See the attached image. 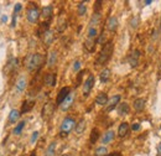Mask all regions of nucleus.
I'll list each match as a JSON object with an SVG mask.
<instances>
[{"label":"nucleus","mask_w":161,"mask_h":156,"mask_svg":"<svg viewBox=\"0 0 161 156\" xmlns=\"http://www.w3.org/2000/svg\"><path fill=\"white\" fill-rule=\"evenodd\" d=\"M160 29H161V21H160Z\"/></svg>","instance_id":"nucleus-49"},{"label":"nucleus","mask_w":161,"mask_h":156,"mask_svg":"<svg viewBox=\"0 0 161 156\" xmlns=\"http://www.w3.org/2000/svg\"><path fill=\"white\" fill-rule=\"evenodd\" d=\"M130 112V106L128 103H122L119 104V106H118V114H119L120 117H124V115H128Z\"/></svg>","instance_id":"nucleus-19"},{"label":"nucleus","mask_w":161,"mask_h":156,"mask_svg":"<svg viewBox=\"0 0 161 156\" xmlns=\"http://www.w3.org/2000/svg\"><path fill=\"white\" fill-rule=\"evenodd\" d=\"M57 58H58V53L57 51H51L48 57H47V67L52 68L53 66L57 63Z\"/></svg>","instance_id":"nucleus-15"},{"label":"nucleus","mask_w":161,"mask_h":156,"mask_svg":"<svg viewBox=\"0 0 161 156\" xmlns=\"http://www.w3.org/2000/svg\"><path fill=\"white\" fill-rule=\"evenodd\" d=\"M25 124H26V121H25V120L20 121L19 124L14 128V131H13V133H14L15 135H20V134H21V131H22V129L25 128Z\"/></svg>","instance_id":"nucleus-31"},{"label":"nucleus","mask_w":161,"mask_h":156,"mask_svg":"<svg viewBox=\"0 0 161 156\" xmlns=\"http://www.w3.org/2000/svg\"><path fill=\"white\" fill-rule=\"evenodd\" d=\"M100 14L99 13H94L93 14V16H92V19H91V21H89V25H91V27H96L97 25H99V22H100Z\"/></svg>","instance_id":"nucleus-27"},{"label":"nucleus","mask_w":161,"mask_h":156,"mask_svg":"<svg viewBox=\"0 0 161 156\" xmlns=\"http://www.w3.org/2000/svg\"><path fill=\"white\" fill-rule=\"evenodd\" d=\"M98 139H99V130H98L97 128L92 129V131H91V138H89L91 144H96Z\"/></svg>","instance_id":"nucleus-28"},{"label":"nucleus","mask_w":161,"mask_h":156,"mask_svg":"<svg viewBox=\"0 0 161 156\" xmlns=\"http://www.w3.org/2000/svg\"><path fill=\"white\" fill-rule=\"evenodd\" d=\"M113 50H114L113 42H112V41H108V42L103 46V48H102V51L99 52L98 58H97V61H96V64H97V66L105 64V63L109 61V58L112 57Z\"/></svg>","instance_id":"nucleus-2"},{"label":"nucleus","mask_w":161,"mask_h":156,"mask_svg":"<svg viewBox=\"0 0 161 156\" xmlns=\"http://www.w3.org/2000/svg\"><path fill=\"white\" fill-rule=\"evenodd\" d=\"M152 38H157V31H156V30L152 32Z\"/></svg>","instance_id":"nucleus-46"},{"label":"nucleus","mask_w":161,"mask_h":156,"mask_svg":"<svg viewBox=\"0 0 161 156\" xmlns=\"http://www.w3.org/2000/svg\"><path fill=\"white\" fill-rule=\"evenodd\" d=\"M86 126H87V123H86V120L84 119H81L77 124H76V128H74V130H76V134H78V135H82L83 134V131L86 130Z\"/></svg>","instance_id":"nucleus-20"},{"label":"nucleus","mask_w":161,"mask_h":156,"mask_svg":"<svg viewBox=\"0 0 161 156\" xmlns=\"http://www.w3.org/2000/svg\"><path fill=\"white\" fill-rule=\"evenodd\" d=\"M108 155V149L105 146H99L96 149V156H107Z\"/></svg>","instance_id":"nucleus-32"},{"label":"nucleus","mask_w":161,"mask_h":156,"mask_svg":"<svg viewBox=\"0 0 161 156\" xmlns=\"http://www.w3.org/2000/svg\"><path fill=\"white\" fill-rule=\"evenodd\" d=\"M22 9V5L20 4V3H18V4H15V9H14V14H18L20 10Z\"/></svg>","instance_id":"nucleus-40"},{"label":"nucleus","mask_w":161,"mask_h":156,"mask_svg":"<svg viewBox=\"0 0 161 156\" xmlns=\"http://www.w3.org/2000/svg\"><path fill=\"white\" fill-rule=\"evenodd\" d=\"M53 15V6L52 5H47V6H44L41 10V16L44 19H51V16Z\"/></svg>","instance_id":"nucleus-16"},{"label":"nucleus","mask_w":161,"mask_h":156,"mask_svg":"<svg viewBox=\"0 0 161 156\" xmlns=\"http://www.w3.org/2000/svg\"><path fill=\"white\" fill-rule=\"evenodd\" d=\"M84 48H86L88 52H94V50H96V41L91 40V38H87L86 41H84Z\"/></svg>","instance_id":"nucleus-24"},{"label":"nucleus","mask_w":161,"mask_h":156,"mask_svg":"<svg viewBox=\"0 0 161 156\" xmlns=\"http://www.w3.org/2000/svg\"><path fill=\"white\" fill-rule=\"evenodd\" d=\"M18 63H19V61L16 60V58H13V60H10L9 62H7L6 67H5V72L14 71V68H15V67H18Z\"/></svg>","instance_id":"nucleus-29"},{"label":"nucleus","mask_w":161,"mask_h":156,"mask_svg":"<svg viewBox=\"0 0 161 156\" xmlns=\"http://www.w3.org/2000/svg\"><path fill=\"white\" fill-rule=\"evenodd\" d=\"M97 44H99V45H103V46L107 44V36H105L104 32H102V34L99 35V37L97 38Z\"/></svg>","instance_id":"nucleus-36"},{"label":"nucleus","mask_w":161,"mask_h":156,"mask_svg":"<svg viewBox=\"0 0 161 156\" xmlns=\"http://www.w3.org/2000/svg\"><path fill=\"white\" fill-rule=\"evenodd\" d=\"M119 102H120V95L119 94H115V95H113L112 98H109V101H108V103H107V108H105V110L107 112H112L115 106L119 104Z\"/></svg>","instance_id":"nucleus-8"},{"label":"nucleus","mask_w":161,"mask_h":156,"mask_svg":"<svg viewBox=\"0 0 161 156\" xmlns=\"http://www.w3.org/2000/svg\"><path fill=\"white\" fill-rule=\"evenodd\" d=\"M111 69L109 68H104L103 71L100 72V75H99V79L102 83H107V82L109 81V78H111Z\"/></svg>","instance_id":"nucleus-23"},{"label":"nucleus","mask_w":161,"mask_h":156,"mask_svg":"<svg viewBox=\"0 0 161 156\" xmlns=\"http://www.w3.org/2000/svg\"><path fill=\"white\" fill-rule=\"evenodd\" d=\"M140 51L139 50H135V51H133L130 55H129V57H128V62H129V64L131 66V67H137V66L139 64V58H140Z\"/></svg>","instance_id":"nucleus-9"},{"label":"nucleus","mask_w":161,"mask_h":156,"mask_svg":"<svg viewBox=\"0 0 161 156\" xmlns=\"http://www.w3.org/2000/svg\"><path fill=\"white\" fill-rule=\"evenodd\" d=\"M100 4H102V1H97V3H96V5H94V10H96V13H99Z\"/></svg>","instance_id":"nucleus-42"},{"label":"nucleus","mask_w":161,"mask_h":156,"mask_svg":"<svg viewBox=\"0 0 161 156\" xmlns=\"http://www.w3.org/2000/svg\"><path fill=\"white\" fill-rule=\"evenodd\" d=\"M82 77H83V72L81 71V72L78 73V77H77V84H76V87H77V86H79V84H81V81H82Z\"/></svg>","instance_id":"nucleus-41"},{"label":"nucleus","mask_w":161,"mask_h":156,"mask_svg":"<svg viewBox=\"0 0 161 156\" xmlns=\"http://www.w3.org/2000/svg\"><path fill=\"white\" fill-rule=\"evenodd\" d=\"M55 112V104L53 103H46L41 110V117L44 119H50Z\"/></svg>","instance_id":"nucleus-5"},{"label":"nucleus","mask_w":161,"mask_h":156,"mask_svg":"<svg viewBox=\"0 0 161 156\" xmlns=\"http://www.w3.org/2000/svg\"><path fill=\"white\" fill-rule=\"evenodd\" d=\"M73 102H74V93H71L68 97L66 98V99L62 102V104L60 105V108H61V110L62 112H67L68 110L71 106H72V104H73Z\"/></svg>","instance_id":"nucleus-10"},{"label":"nucleus","mask_w":161,"mask_h":156,"mask_svg":"<svg viewBox=\"0 0 161 156\" xmlns=\"http://www.w3.org/2000/svg\"><path fill=\"white\" fill-rule=\"evenodd\" d=\"M41 16V11L39 10L37 6H32L27 10V14H26V18H27V21L31 22V24H36Z\"/></svg>","instance_id":"nucleus-4"},{"label":"nucleus","mask_w":161,"mask_h":156,"mask_svg":"<svg viewBox=\"0 0 161 156\" xmlns=\"http://www.w3.org/2000/svg\"><path fill=\"white\" fill-rule=\"evenodd\" d=\"M139 24H140L139 16H133V18L130 19V26H131V29H138L139 27Z\"/></svg>","instance_id":"nucleus-35"},{"label":"nucleus","mask_w":161,"mask_h":156,"mask_svg":"<svg viewBox=\"0 0 161 156\" xmlns=\"http://www.w3.org/2000/svg\"><path fill=\"white\" fill-rule=\"evenodd\" d=\"M31 156H36V154H35V152H32V154H31Z\"/></svg>","instance_id":"nucleus-48"},{"label":"nucleus","mask_w":161,"mask_h":156,"mask_svg":"<svg viewBox=\"0 0 161 156\" xmlns=\"http://www.w3.org/2000/svg\"><path fill=\"white\" fill-rule=\"evenodd\" d=\"M70 94H71V88H70V87H63V88H61V91L58 92L57 98H56V104L61 105L62 102H63Z\"/></svg>","instance_id":"nucleus-7"},{"label":"nucleus","mask_w":161,"mask_h":156,"mask_svg":"<svg viewBox=\"0 0 161 156\" xmlns=\"http://www.w3.org/2000/svg\"><path fill=\"white\" fill-rule=\"evenodd\" d=\"M20 115H21V112L16 110V109H13L10 112V114H9V118H7V119H9V123H16L19 120Z\"/></svg>","instance_id":"nucleus-26"},{"label":"nucleus","mask_w":161,"mask_h":156,"mask_svg":"<svg viewBox=\"0 0 161 156\" xmlns=\"http://www.w3.org/2000/svg\"><path fill=\"white\" fill-rule=\"evenodd\" d=\"M87 36H88V38H91V40H94V38L98 36V30H97L96 27H89V29H88V32H87Z\"/></svg>","instance_id":"nucleus-33"},{"label":"nucleus","mask_w":161,"mask_h":156,"mask_svg":"<svg viewBox=\"0 0 161 156\" xmlns=\"http://www.w3.org/2000/svg\"><path fill=\"white\" fill-rule=\"evenodd\" d=\"M45 83L48 87H55L56 86V75L55 73H47L45 76Z\"/></svg>","instance_id":"nucleus-21"},{"label":"nucleus","mask_w":161,"mask_h":156,"mask_svg":"<svg viewBox=\"0 0 161 156\" xmlns=\"http://www.w3.org/2000/svg\"><path fill=\"white\" fill-rule=\"evenodd\" d=\"M114 138H115V133H114V130H108L104 133L103 138H102V144H109V143H112L114 140Z\"/></svg>","instance_id":"nucleus-17"},{"label":"nucleus","mask_w":161,"mask_h":156,"mask_svg":"<svg viewBox=\"0 0 161 156\" xmlns=\"http://www.w3.org/2000/svg\"><path fill=\"white\" fill-rule=\"evenodd\" d=\"M39 136H40V133H39V131H37V130H36V131H33L32 135H31V139H30V144H35V143L37 141Z\"/></svg>","instance_id":"nucleus-37"},{"label":"nucleus","mask_w":161,"mask_h":156,"mask_svg":"<svg viewBox=\"0 0 161 156\" xmlns=\"http://www.w3.org/2000/svg\"><path fill=\"white\" fill-rule=\"evenodd\" d=\"M79 69H81V62L79 61H74V63H73V71L74 72H79Z\"/></svg>","instance_id":"nucleus-39"},{"label":"nucleus","mask_w":161,"mask_h":156,"mask_svg":"<svg viewBox=\"0 0 161 156\" xmlns=\"http://www.w3.org/2000/svg\"><path fill=\"white\" fill-rule=\"evenodd\" d=\"M94 81H96L94 76L89 75V77H88V78L86 79V82L83 83V94H84V97H87V95L91 93L93 86H94Z\"/></svg>","instance_id":"nucleus-6"},{"label":"nucleus","mask_w":161,"mask_h":156,"mask_svg":"<svg viewBox=\"0 0 161 156\" xmlns=\"http://www.w3.org/2000/svg\"><path fill=\"white\" fill-rule=\"evenodd\" d=\"M33 105H35V102H33V101H25V102L22 103L21 113H22V114H25V113L30 112V110L33 108Z\"/></svg>","instance_id":"nucleus-25"},{"label":"nucleus","mask_w":161,"mask_h":156,"mask_svg":"<svg viewBox=\"0 0 161 156\" xmlns=\"http://www.w3.org/2000/svg\"><path fill=\"white\" fill-rule=\"evenodd\" d=\"M15 25H16V14H14V16H13V22H11V26H13V27H15Z\"/></svg>","instance_id":"nucleus-43"},{"label":"nucleus","mask_w":161,"mask_h":156,"mask_svg":"<svg viewBox=\"0 0 161 156\" xmlns=\"http://www.w3.org/2000/svg\"><path fill=\"white\" fill-rule=\"evenodd\" d=\"M157 152H159V154L161 155V141H160V143L157 144Z\"/></svg>","instance_id":"nucleus-44"},{"label":"nucleus","mask_w":161,"mask_h":156,"mask_svg":"<svg viewBox=\"0 0 161 156\" xmlns=\"http://www.w3.org/2000/svg\"><path fill=\"white\" fill-rule=\"evenodd\" d=\"M107 29L112 32L118 29V19L115 16H111V18L107 20Z\"/></svg>","instance_id":"nucleus-18"},{"label":"nucleus","mask_w":161,"mask_h":156,"mask_svg":"<svg viewBox=\"0 0 161 156\" xmlns=\"http://www.w3.org/2000/svg\"><path fill=\"white\" fill-rule=\"evenodd\" d=\"M144 4H145V5L148 6V5H150V4H152V0H145V1H144Z\"/></svg>","instance_id":"nucleus-45"},{"label":"nucleus","mask_w":161,"mask_h":156,"mask_svg":"<svg viewBox=\"0 0 161 156\" xmlns=\"http://www.w3.org/2000/svg\"><path fill=\"white\" fill-rule=\"evenodd\" d=\"M129 130H130V125H129V123H126V121H123L122 124L119 125V128H118V136L119 138H124L128 135L129 133Z\"/></svg>","instance_id":"nucleus-12"},{"label":"nucleus","mask_w":161,"mask_h":156,"mask_svg":"<svg viewBox=\"0 0 161 156\" xmlns=\"http://www.w3.org/2000/svg\"><path fill=\"white\" fill-rule=\"evenodd\" d=\"M145 106H146V101L144 99V98H138V99H135L133 103V108L137 112H142L145 109Z\"/></svg>","instance_id":"nucleus-13"},{"label":"nucleus","mask_w":161,"mask_h":156,"mask_svg":"<svg viewBox=\"0 0 161 156\" xmlns=\"http://www.w3.org/2000/svg\"><path fill=\"white\" fill-rule=\"evenodd\" d=\"M130 129H131L133 131H139V130H140V123H138V121L133 123L131 126H130Z\"/></svg>","instance_id":"nucleus-38"},{"label":"nucleus","mask_w":161,"mask_h":156,"mask_svg":"<svg viewBox=\"0 0 161 156\" xmlns=\"http://www.w3.org/2000/svg\"><path fill=\"white\" fill-rule=\"evenodd\" d=\"M56 151V143H51L46 150V155L45 156H53Z\"/></svg>","instance_id":"nucleus-34"},{"label":"nucleus","mask_w":161,"mask_h":156,"mask_svg":"<svg viewBox=\"0 0 161 156\" xmlns=\"http://www.w3.org/2000/svg\"><path fill=\"white\" fill-rule=\"evenodd\" d=\"M1 21H3V22H6V21H7V16H5V15H4L3 18H1Z\"/></svg>","instance_id":"nucleus-47"},{"label":"nucleus","mask_w":161,"mask_h":156,"mask_svg":"<svg viewBox=\"0 0 161 156\" xmlns=\"http://www.w3.org/2000/svg\"><path fill=\"white\" fill-rule=\"evenodd\" d=\"M26 86H27V81H26V78H25L24 76H21L18 81H16L15 88H16V91L20 93V92H24L25 89H26Z\"/></svg>","instance_id":"nucleus-14"},{"label":"nucleus","mask_w":161,"mask_h":156,"mask_svg":"<svg viewBox=\"0 0 161 156\" xmlns=\"http://www.w3.org/2000/svg\"><path fill=\"white\" fill-rule=\"evenodd\" d=\"M45 63V56L41 53H32L25 58V66L29 71H37Z\"/></svg>","instance_id":"nucleus-1"},{"label":"nucleus","mask_w":161,"mask_h":156,"mask_svg":"<svg viewBox=\"0 0 161 156\" xmlns=\"http://www.w3.org/2000/svg\"><path fill=\"white\" fill-rule=\"evenodd\" d=\"M42 41H44V44H45L46 46L52 45V42L55 41V31H52V30L46 31L45 34L42 35Z\"/></svg>","instance_id":"nucleus-11"},{"label":"nucleus","mask_w":161,"mask_h":156,"mask_svg":"<svg viewBox=\"0 0 161 156\" xmlns=\"http://www.w3.org/2000/svg\"><path fill=\"white\" fill-rule=\"evenodd\" d=\"M77 13H78V15H79V16L86 15V13H87V4L84 3V1H82V3H79V4H78Z\"/></svg>","instance_id":"nucleus-30"},{"label":"nucleus","mask_w":161,"mask_h":156,"mask_svg":"<svg viewBox=\"0 0 161 156\" xmlns=\"http://www.w3.org/2000/svg\"><path fill=\"white\" fill-rule=\"evenodd\" d=\"M76 128V121L73 118L71 117H67L63 119L62 124H61V131H60V135L63 138V136H67L71 131Z\"/></svg>","instance_id":"nucleus-3"},{"label":"nucleus","mask_w":161,"mask_h":156,"mask_svg":"<svg viewBox=\"0 0 161 156\" xmlns=\"http://www.w3.org/2000/svg\"><path fill=\"white\" fill-rule=\"evenodd\" d=\"M108 101H109V98L105 93H99L96 97V104H98V105H107Z\"/></svg>","instance_id":"nucleus-22"}]
</instances>
